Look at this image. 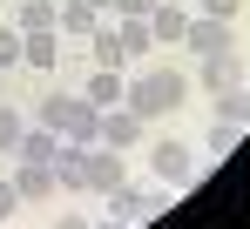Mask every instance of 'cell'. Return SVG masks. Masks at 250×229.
Returning a JSON list of instances; mask_svg holds the SVG:
<instances>
[{
  "mask_svg": "<svg viewBox=\"0 0 250 229\" xmlns=\"http://www.w3.org/2000/svg\"><path fill=\"white\" fill-rule=\"evenodd\" d=\"M41 128H54L61 142H75V149H95L102 142V108L88 101V95H47L41 108H34Z\"/></svg>",
  "mask_w": 250,
  "mask_h": 229,
  "instance_id": "obj_1",
  "label": "cell"
},
{
  "mask_svg": "<svg viewBox=\"0 0 250 229\" xmlns=\"http://www.w3.org/2000/svg\"><path fill=\"white\" fill-rule=\"evenodd\" d=\"M183 95H189V75L183 68H142V75L128 81V95H122V108H135L142 121H156V114H169V108H183Z\"/></svg>",
  "mask_w": 250,
  "mask_h": 229,
  "instance_id": "obj_2",
  "label": "cell"
},
{
  "mask_svg": "<svg viewBox=\"0 0 250 229\" xmlns=\"http://www.w3.org/2000/svg\"><path fill=\"white\" fill-rule=\"evenodd\" d=\"M149 169H156V182H169V189H189L196 182V149L176 142V135H163V142H149Z\"/></svg>",
  "mask_w": 250,
  "mask_h": 229,
  "instance_id": "obj_3",
  "label": "cell"
},
{
  "mask_svg": "<svg viewBox=\"0 0 250 229\" xmlns=\"http://www.w3.org/2000/svg\"><path fill=\"white\" fill-rule=\"evenodd\" d=\"M122 182H128V169H122V149L95 142V149H88V195H115Z\"/></svg>",
  "mask_w": 250,
  "mask_h": 229,
  "instance_id": "obj_4",
  "label": "cell"
},
{
  "mask_svg": "<svg viewBox=\"0 0 250 229\" xmlns=\"http://www.w3.org/2000/svg\"><path fill=\"white\" fill-rule=\"evenodd\" d=\"M189 14H196V7H183V0H156V7H149V34H156V47H183Z\"/></svg>",
  "mask_w": 250,
  "mask_h": 229,
  "instance_id": "obj_5",
  "label": "cell"
},
{
  "mask_svg": "<svg viewBox=\"0 0 250 229\" xmlns=\"http://www.w3.org/2000/svg\"><path fill=\"white\" fill-rule=\"evenodd\" d=\"M142 135H149V121L135 108H102V142L108 149H142Z\"/></svg>",
  "mask_w": 250,
  "mask_h": 229,
  "instance_id": "obj_6",
  "label": "cell"
},
{
  "mask_svg": "<svg viewBox=\"0 0 250 229\" xmlns=\"http://www.w3.org/2000/svg\"><path fill=\"white\" fill-rule=\"evenodd\" d=\"M183 47H196V54H230V47H237V34H230V20L189 14V34H183Z\"/></svg>",
  "mask_w": 250,
  "mask_h": 229,
  "instance_id": "obj_7",
  "label": "cell"
},
{
  "mask_svg": "<svg viewBox=\"0 0 250 229\" xmlns=\"http://www.w3.org/2000/svg\"><path fill=\"white\" fill-rule=\"evenodd\" d=\"M95 27H102V14H95L88 0H61V7H54V34L61 40H88Z\"/></svg>",
  "mask_w": 250,
  "mask_h": 229,
  "instance_id": "obj_8",
  "label": "cell"
},
{
  "mask_svg": "<svg viewBox=\"0 0 250 229\" xmlns=\"http://www.w3.org/2000/svg\"><path fill=\"white\" fill-rule=\"evenodd\" d=\"M14 189H21V202H47V195L61 189L54 182V162H21L14 169Z\"/></svg>",
  "mask_w": 250,
  "mask_h": 229,
  "instance_id": "obj_9",
  "label": "cell"
},
{
  "mask_svg": "<svg viewBox=\"0 0 250 229\" xmlns=\"http://www.w3.org/2000/svg\"><path fill=\"white\" fill-rule=\"evenodd\" d=\"M21 61H27V68H41V75H54V61H61V34H54V27L21 34Z\"/></svg>",
  "mask_w": 250,
  "mask_h": 229,
  "instance_id": "obj_10",
  "label": "cell"
},
{
  "mask_svg": "<svg viewBox=\"0 0 250 229\" xmlns=\"http://www.w3.org/2000/svg\"><path fill=\"white\" fill-rule=\"evenodd\" d=\"M95 108H122V95H128V81H122V68H95L88 75V88H82Z\"/></svg>",
  "mask_w": 250,
  "mask_h": 229,
  "instance_id": "obj_11",
  "label": "cell"
},
{
  "mask_svg": "<svg viewBox=\"0 0 250 229\" xmlns=\"http://www.w3.org/2000/svg\"><path fill=\"white\" fill-rule=\"evenodd\" d=\"M244 81V54L230 47V54H203V88L216 95V88H237Z\"/></svg>",
  "mask_w": 250,
  "mask_h": 229,
  "instance_id": "obj_12",
  "label": "cell"
},
{
  "mask_svg": "<svg viewBox=\"0 0 250 229\" xmlns=\"http://www.w3.org/2000/svg\"><path fill=\"white\" fill-rule=\"evenodd\" d=\"M54 155H61V135H54V128H41V121H27V135H21L14 162H54Z\"/></svg>",
  "mask_w": 250,
  "mask_h": 229,
  "instance_id": "obj_13",
  "label": "cell"
},
{
  "mask_svg": "<svg viewBox=\"0 0 250 229\" xmlns=\"http://www.w3.org/2000/svg\"><path fill=\"white\" fill-rule=\"evenodd\" d=\"M54 182H61V189H88V149L61 142V155H54Z\"/></svg>",
  "mask_w": 250,
  "mask_h": 229,
  "instance_id": "obj_14",
  "label": "cell"
},
{
  "mask_svg": "<svg viewBox=\"0 0 250 229\" xmlns=\"http://www.w3.org/2000/svg\"><path fill=\"white\" fill-rule=\"evenodd\" d=\"M216 121H237V128H250V81H237V88H216Z\"/></svg>",
  "mask_w": 250,
  "mask_h": 229,
  "instance_id": "obj_15",
  "label": "cell"
},
{
  "mask_svg": "<svg viewBox=\"0 0 250 229\" xmlns=\"http://www.w3.org/2000/svg\"><path fill=\"white\" fill-rule=\"evenodd\" d=\"M88 54H95V68H122V61H128V47L115 40V27H108V20L88 34Z\"/></svg>",
  "mask_w": 250,
  "mask_h": 229,
  "instance_id": "obj_16",
  "label": "cell"
},
{
  "mask_svg": "<svg viewBox=\"0 0 250 229\" xmlns=\"http://www.w3.org/2000/svg\"><path fill=\"white\" fill-rule=\"evenodd\" d=\"M54 7H61V0H21V7H14V27H21V34H41V27H54Z\"/></svg>",
  "mask_w": 250,
  "mask_h": 229,
  "instance_id": "obj_17",
  "label": "cell"
},
{
  "mask_svg": "<svg viewBox=\"0 0 250 229\" xmlns=\"http://www.w3.org/2000/svg\"><path fill=\"white\" fill-rule=\"evenodd\" d=\"M21 135H27V114L14 108V101H0V155L21 149Z\"/></svg>",
  "mask_w": 250,
  "mask_h": 229,
  "instance_id": "obj_18",
  "label": "cell"
},
{
  "mask_svg": "<svg viewBox=\"0 0 250 229\" xmlns=\"http://www.w3.org/2000/svg\"><path fill=\"white\" fill-rule=\"evenodd\" d=\"M237 142H244V128H237V121H209V155H230Z\"/></svg>",
  "mask_w": 250,
  "mask_h": 229,
  "instance_id": "obj_19",
  "label": "cell"
},
{
  "mask_svg": "<svg viewBox=\"0 0 250 229\" xmlns=\"http://www.w3.org/2000/svg\"><path fill=\"white\" fill-rule=\"evenodd\" d=\"M196 14H209V20H237L244 14V0H189Z\"/></svg>",
  "mask_w": 250,
  "mask_h": 229,
  "instance_id": "obj_20",
  "label": "cell"
},
{
  "mask_svg": "<svg viewBox=\"0 0 250 229\" xmlns=\"http://www.w3.org/2000/svg\"><path fill=\"white\" fill-rule=\"evenodd\" d=\"M0 68H21V27L14 20L0 27Z\"/></svg>",
  "mask_w": 250,
  "mask_h": 229,
  "instance_id": "obj_21",
  "label": "cell"
},
{
  "mask_svg": "<svg viewBox=\"0 0 250 229\" xmlns=\"http://www.w3.org/2000/svg\"><path fill=\"white\" fill-rule=\"evenodd\" d=\"M14 209H21V189H14V175H7V182H0V223H7Z\"/></svg>",
  "mask_w": 250,
  "mask_h": 229,
  "instance_id": "obj_22",
  "label": "cell"
},
{
  "mask_svg": "<svg viewBox=\"0 0 250 229\" xmlns=\"http://www.w3.org/2000/svg\"><path fill=\"white\" fill-rule=\"evenodd\" d=\"M149 7H156V0H115V7H108V14H115V20H122V14H149Z\"/></svg>",
  "mask_w": 250,
  "mask_h": 229,
  "instance_id": "obj_23",
  "label": "cell"
},
{
  "mask_svg": "<svg viewBox=\"0 0 250 229\" xmlns=\"http://www.w3.org/2000/svg\"><path fill=\"white\" fill-rule=\"evenodd\" d=\"M54 229H95V223H88V216H61Z\"/></svg>",
  "mask_w": 250,
  "mask_h": 229,
  "instance_id": "obj_24",
  "label": "cell"
},
{
  "mask_svg": "<svg viewBox=\"0 0 250 229\" xmlns=\"http://www.w3.org/2000/svg\"><path fill=\"white\" fill-rule=\"evenodd\" d=\"M88 7H95V14H108V7H115V0H88Z\"/></svg>",
  "mask_w": 250,
  "mask_h": 229,
  "instance_id": "obj_25",
  "label": "cell"
},
{
  "mask_svg": "<svg viewBox=\"0 0 250 229\" xmlns=\"http://www.w3.org/2000/svg\"><path fill=\"white\" fill-rule=\"evenodd\" d=\"M183 7H189V0H183Z\"/></svg>",
  "mask_w": 250,
  "mask_h": 229,
  "instance_id": "obj_26",
  "label": "cell"
}]
</instances>
